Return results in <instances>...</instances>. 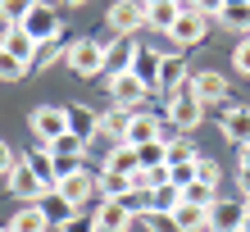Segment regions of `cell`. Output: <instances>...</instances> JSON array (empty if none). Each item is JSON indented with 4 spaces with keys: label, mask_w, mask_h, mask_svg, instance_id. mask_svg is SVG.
<instances>
[{
    "label": "cell",
    "mask_w": 250,
    "mask_h": 232,
    "mask_svg": "<svg viewBox=\"0 0 250 232\" xmlns=\"http://www.w3.org/2000/svg\"><path fill=\"white\" fill-rule=\"evenodd\" d=\"M200 119H205V100L196 96V82H182L178 91L168 96V123L178 127V132H196L200 127Z\"/></svg>",
    "instance_id": "6da1fadb"
},
{
    "label": "cell",
    "mask_w": 250,
    "mask_h": 232,
    "mask_svg": "<svg viewBox=\"0 0 250 232\" xmlns=\"http://www.w3.org/2000/svg\"><path fill=\"white\" fill-rule=\"evenodd\" d=\"M27 127H32L37 146H55V141L68 132V109L64 105H37L32 119H27Z\"/></svg>",
    "instance_id": "7a4b0ae2"
},
{
    "label": "cell",
    "mask_w": 250,
    "mask_h": 232,
    "mask_svg": "<svg viewBox=\"0 0 250 232\" xmlns=\"http://www.w3.org/2000/svg\"><path fill=\"white\" fill-rule=\"evenodd\" d=\"M68 68L78 78H96V73H105V46H100V41H73L68 46Z\"/></svg>",
    "instance_id": "3957f363"
},
{
    "label": "cell",
    "mask_w": 250,
    "mask_h": 232,
    "mask_svg": "<svg viewBox=\"0 0 250 232\" xmlns=\"http://www.w3.org/2000/svg\"><path fill=\"white\" fill-rule=\"evenodd\" d=\"M19 27L37 41V46H41V41H55V37H60V27H64V23H60V14H55L50 5H41V0H37V5L27 9V19H23Z\"/></svg>",
    "instance_id": "277c9868"
},
{
    "label": "cell",
    "mask_w": 250,
    "mask_h": 232,
    "mask_svg": "<svg viewBox=\"0 0 250 232\" xmlns=\"http://www.w3.org/2000/svg\"><path fill=\"white\" fill-rule=\"evenodd\" d=\"M105 23L114 27V37H132L137 27H146V5L141 0H114L109 14H105Z\"/></svg>",
    "instance_id": "5b68a950"
},
{
    "label": "cell",
    "mask_w": 250,
    "mask_h": 232,
    "mask_svg": "<svg viewBox=\"0 0 250 232\" xmlns=\"http://www.w3.org/2000/svg\"><path fill=\"white\" fill-rule=\"evenodd\" d=\"M109 96H114V105H119V109L137 114V105H141L150 91H146V86L132 78V73H114V78H109Z\"/></svg>",
    "instance_id": "8992f818"
},
{
    "label": "cell",
    "mask_w": 250,
    "mask_h": 232,
    "mask_svg": "<svg viewBox=\"0 0 250 232\" xmlns=\"http://www.w3.org/2000/svg\"><path fill=\"white\" fill-rule=\"evenodd\" d=\"M246 214H250L246 200H214V210H209V228H214V232H241Z\"/></svg>",
    "instance_id": "52a82bcc"
},
{
    "label": "cell",
    "mask_w": 250,
    "mask_h": 232,
    "mask_svg": "<svg viewBox=\"0 0 250 232\" xmlns=\"http://www.w3.org/2000/svg\"><path fill=\"white\" fill-rule=\"evenodd\" d=\"M55 191H60V196L68 200V205L78 210V205H86V200H91V191H96V178H91V173H82V169H73V173H64V178L55 182Z\"/></svg>",
    "instance_id": "ba28073f"
},
{
    "label": "cell",
    "mask_w": 250,
    "mask_h": 232,
    "mask_svg": "<svg viewBox=\"0 0 250 232\" xmlns=\"http://www.w3.org/2000/svg\"><path fill=\"white\" fill-rule=\"evenodd\" d=\"M205 32H209V19H205V14H196V9H182V19L168 27V37L178 41V46H200Z\"/></svg>",
    "instance_id": "9c48e42d"
},
{
    "label": "cell",
    "mask_w": 250,
    "mask_h": 232,
    "mask_svg": "<svg viewBox=\"0 0 250 232\" xmlns=\"http://www.w3.org/2000/svg\"><path fill=\"white\" fill-rule=\"evenodd\" d=\"M159 64H164V50H155V46H141L127 73L137 78V82L146 86V91H155V86H159Z\"/></svg>",
    "instance_id": "30bf717a"
},
{
    "label": "cell",
    "mask_w": 250,
    "mask_h": 232,
    "mask_svg": "<svg viewBox=\"0 0 250 232\" xmlns=\"http://www.w3.org/2000/svg\"><path fill=\"white\" fill-rule=\"evenodd\" d=\"M159 123L155 114H127V132H123V146H146V141H159Z\"/></svg>",
    "instance_id": "8fae6325"
},
{
    "label": "cell",
    "mask_w": 250,
    "mask_h": 232,
    "mask_svg": "<svg viewBox=\"0 0 250 232\" xmlns=\"http://www.w3.org/2000/svg\"><path fill=\"white\" fill-rule=\"evenodd\" d=\"M5 178H9V191L19 196V200H41V196H46V187H41V178H37V173L23 164V159H19V164H14V169L5 173Z\"/></svg>",
    "instance_id": "7c38bea8"
},
{
    "label": "cell",
    "mask_w": 250,
    "mask_h": 232,
    "mask_svg": "<svg viewBox=\"0 0 250 232\" xmlns=\"http://www.w3.org/2000/svg\"><path fill=\"white\" fill-rule=\"evenodd\" d=\"M23 164L41 178V187L46 191H55V182H60V164H55V155H50V146H37V150H27L23 155Z\"/></svg>",
    "instance_id": "4fadbf2b"
},
{
    "label": "cell",
    "mask_w": 250,
    "mask_h": 232,
    "mask_svg": "<svg viewBox=\"0 0 250 232\" xmlns=\"http://www.w3.org/2000/svg\"><path fill=\"white\" fill-rule=\"evenodd\" d=\"M137 41H132V37H114L109 41V46H105V68H109V78L114 73H127V68H132V60H137Z\"/></svg>",
    "instance_id": "5bb4252c"
},
{
    "label": "cell",
    "mask_w": 250,
    "mask_h": 232,
    "mask_svg": "<svg viewBox=\"0 0 250 232\" xmlns=\"http://www.w3.org/2000/svg\"><path fill=\"white\" fill-rule=\"evenodd\" d=\"M141 5H146V27H155V32H168V27L182 19L178 0H141Z\"/></svg>",
    "instance_id": "9a60e30c"
},
{
    "label": "cell",
    "mask_w": 250,
    "mask_h": 232,
    "mask_svg": "<svg viewBox=\"0 0 250 232\" xmlns=\"http://www.w3.org/2000/svg\"><path fill=\"white\" fill-rule=\"evenodd\" d=\"M191 82H196V96L205 100V105H218V100L232 96V91H228V78L218 73V68H205V73H196Z\"/></svg>",
    "instance_id": "2e32d148"
},
{
    "label": "cell",
    "mask_w": 250,
    "mask_h": 232,
    "mask_svg": "<svg viewBox=\"0 0 250 232\" xmlns=\"http://www.w3.org/2000/svg\"><path fill=\"white\" fill-rule=\"evenodd\" d=\"M168 219H173V232H214V228H209V210L187 205V200L168 214Z\"/></svg>",
    "instance_id": "e0dca14e"
},
{
    "label": "cell",
    "mask_w": 250,
    "mask_h": 232,
    "mask_svg": "<svg viewBox=\"0 0 250 232\" xmlns=\"http://www.w3.org/2000/svg\"><path fill=\"white\" fill-rule=\"evenodd\" d=\"M96 228H100V232H127V228H132L127 205H123V200H105V205L96 210Z\"/></svg>",
    "instance_id": "ac0fdd59"
},
{
    "label": "cell",
    "mask_w": 250,
    "mask_h": 232,
    "mask_svg": "<svg viewBox=\"0 0 250 232\" xmlns=\"http://www.w3.org/2000/svg\"><path fill=\"white\" fill-rule=\"evenodd\" d=\"M223 137L237 141V146H250V109L246 105H232L223 114Z\"/></svg>",
    "instance_id": "d6986e66"
},
{
    "label": "cell",
    "mask_w": 250,
    "mask_h": 232,
    "mask_svg": "<svg viewBox=\"0 0 250 232\" xmlns=\"http://www.w3.org/2000/svg\"><path fill=\"white\" fill-rule=\"evenodd\" d=\"M182 82H187V64H182V55H164V64H159V86H155V91H159V96H173Z\"/></svg>",
    "instance_id": "ffe728a7"
},
{
    "label": "cell",
    "mask_w": 250,
    "mask_h": 232,
    "mask_svg": "<svg viewBox=\"0 0 250 232\" xmlns=\"http://www.w3.org/2000/svg\"><path fill=\"white\" fill-rule=\"evenodd\" d=\"M68 132L82 137V141H91V137L100 132V114L86 109V105H68Z\"/></svg>",
    "instance_id": "44dd1931"
},
{
    "label": "cell",
    "mask_w": 250,
    "mask_h": 232,
    "mask_svg": "<svg viewBox=\"0 0 250 232\" xmlns=\"http://www.w3.org/2000/svg\"><path fill=\"white\" fill-rule=\"evenodd\" d=\"M41 214H46V223H50V228H64L68 219H78V210H73L60 191H46V196H41Z\"/></svg>",
    "instance_id": "7402d4cb"
},
{
    "label": "cell",
    "mask_w": 250,
    "mask_h": 232,
    "mask_svg": "<svg viewBox=\"0 0 250 232\" xmlns=\"http://www.w3.org/2000/svg\"><path fill=\"white\" fill-rule=\"evenodd\" d=\"M0 46H5L14 60H23L27 68H32V55H37V41L23 32V27H5V41H0Z\"/></svg>",
    "instance_id": "603a6c76"
},
{
    "label": "cell",
    "mask_w": 250,
    "mask_h": 232,
    "mask_svg": "<svg viewBox=\"0 0 250 232\" xmlns=\"http://www.w3.org/2000/svg\"><path fill=\"white\" fill-rule=\"evenodd\" d=\"M96 187L105 191V200H123V196H132V178H127V173H114V169H100Z\"/></svg>",
    "instance_id": "cb8c5ba5"
},
{
    "label": "cell",
    "mask_w": 250,
    "mask_h": 232,
    "mask_svg": "<svg viewBox=\"0 0 250 232\" xmlns=\"http://www.w3.org/2000/svg\"><path fill=\"white\" fill-rule=\"evenodd\" d=\"M105 169H114V173H127V178H132V173H141V155H137V146H123V141H119V146L109 150Z\"/></svg>",
    "instance_id": "d4e9b609"
},
{
    "label": "cell",
    "mask_w": 250,
    "mask_h": 232,
    "mask_svg": "<svg viewBox=\"0 0 250 232\" xmlns=\"http://www.w3.org/2000/svg\"><path fill=\"white\" fill-rule=\"evenodd\" d=\"M178 205H182V187L164 182V187H155V191H150V214H164V219H168Z\"/></svg>",
    "instance_id": "484cf974"
},
{
    "label": "cell",
    "mask_w": 250,
    "mask_h": 232,
    "mask_svg": "<svg viewBox=\"0 0 250 232\" xmlns=\"http://www.w3.org/2000/svg\"><path fill=\"white\" fill-rule=\"evenodd\" d=\"M50 223H46V214H41V205H27V210H19L9 219V232H46Z\"/></svg>",
    "instance_id": "4316f807"
},
{
    "label": "cell",
    "mask_w": 250,
    "mask_h": 232,
    "mask_svg": "<svg viewBox=\"0 0 250 232\" xmlns=\"http://www.w3.org/2000/svg\"><path fill=\"white\" fill-rule=\"evenodd\" d=\"M123 132H127V109H105L100 114V132L96 137H109V141H123Z\"/></svg>",
    "instance_id": "83f0119b"
},
{
    "label": "cell",
    "mask_w": 250,
    "mask_h": 232,
    "mask_svg": "<svg viewBox=\"0 0 250 232\" xmlns=\"http://www.w3.org/2000/svg\"><path fill=\"white\" fill-rule=\"evenodd\" d=\"M196 159H200V150L191 146V137H173L164 150V164H196Z\"/></svg>",
    "instance_id": "f1b7e54d"
},
{
    "label": "cell",
    "mask_w": 250,
    "mask_h": 232,
    "mask_svg": "<svg viewBox=\"0 0 250 232\" xmlns=\"http://www.w3.org/2000/svg\"><path fill=\"white\" fill-rule=\"evenodd\" d=\"M182 200H187V205H200V210H214L218 187H209V182H191V187H182Z\"/></svg>",
    "instance_id": "f546056e"
},
{
    "label": "cell",
    "mask_w": 250,
    "mask_h": 232,
    "mask_svg": "<svg viewBox=\"0 0 250 232\" xmlns=\"http://www.w3.org/2000/svg\"><path fill=\"white\" fill-rule=\"evenodd\" d=\"M218 23L232 27V32H250V5H223Z\"/></svg>",
    "instance_id": "4dcf8cb0"
},
{
    "label": "cell",
    "mask_w": 250,
    "mask_h": 232,
    "mask_svg": "<svg viewBox=\"0 0 250 232\" xmlns=\"http://www.w3.org/2000/svg\"><path fill=\"white\" fill-rule=\"evenodd\" d=\"M60 55H68V46H64L60 37H55V41H41V46H37V55H32V68H50L55 60H60Z\"/></svg>",
    "instance_id": "1f68e13d"
},
{
    "label": "cell",
    "mask_w": 250,
    "mask_h": 232,
    "mask_svg": "<svg viewBox=\"0 0 250 232\" xmlns=\"http://www.w3.org/2000/svg\"><path fill=\"white\" fill-rule=\"evenodd\" d=\"M32 5H37V0H0V19H5V27H19Z\"/></svg>",
    "instance_id": "d6a6232c"
},
{
    "label": "cell",
    "mask_w": 250,
    "mask_h": 232,
    "mask_svg": "<svg viewBox=\"0 0 250 232\" xmlns=\"http://www.w3.org/2000/svg\"><path fill=\"white\" fill-rule=\"evenodd\" d=\"M23 73H27V64H23V60H14V55L0 46V82H19Z\"/></svg>",
    "instance_id": "836d02e7"
},
{
    "label": "cell",
    "mask_w": 250,
    "mask_h": 232,
    "mask_svg": "<svg viewBox=\"0 0 250 232\" xmlns=\"http://www.w3.org/2000/svg\"><path fill=\"white\" fill-rule=\"evenodd\" d=\"M164 141H146V146H137V155H141V169H155V164H164Z\"/></svg>",
    "instance_id": "e575fe53"
},
{
    "label": "cell",
    "mask_w": 250,
    "mask_h": 232,
    "mask_svg": "<svg viewBox=\"0 0 250 232\" xmlns=\"http://www.w3.org/2000/svg\"><path fill=\"white\" fill-rule=\"evenodd\" d=\"M196 182H209V187H218V164H214V159H196Z\"/></svg>",
    "instance_id": "d590c367"
},
{
    "label": "cell",
    "mask_w": 250,
    "mask_h": 232,
    "mask_svg": "<svg viewBox=\"0 0 250 232\" xmlns=\"http://www.w3.org/2000/svg\"><path fill=\"white\" fill-rule=\"evenodd\" d=\"M232 64H237V73H246V78H250V37H241V41H237V50H232Z\"/></svg>",
    "instance_id": "8d00e7d4"
},
{
    "label": "cell",
    "mask_w": 250,
    "mask_h": 232,
    "mask_svg": "<svg viewBox=\"0 0 250 232\" xmlns=\"http://www.w3.org/2000/svg\"><path fill=\"white\" fill-rule=\"evenodd\" d=\"M223 5H228V0H191V9L205 14V19H218V14H223Z\"/></svg>",
    "instance_id": "74e56055"
},
{
    "label": "cell",
    "mask_w": 250,
    "mask_h": 232,
    "mask_svg": "<svg viewBox=\"0 0 250 232\" xmlns=\"http://www.w3.org/2000/svg\"><path fill=\"white\" fill-rule=\"evenodd\" d=\"M60 232H96V223H86L82 214H78V219H68V223H64Z\"/></svg>",
    "instance_id": "f35d334b"
},
{
    "label": "cell",
    "mask_w": 250,
    "mask_h": 232,
    "mask_svg": "<svg viewBox=\"0 0 250 232\" xmlns=\"http://www.w3.org/2000/svg\"><path fill=\"white\" fill-rule=\"evenodd\" d=\"M19 159H14V150H9V141H0V173H9Z\"/></svg>",
    "instance_id": "ab89813d"
},
{
    "label": "cell",
    "mask_w": 250,
    "mask_h": 232,
    "mask_svg": "<svg viewBox=\"0 0 250 232\" xmlns=\"http://www.w3.org/2000/svg\"><path fill=\"white\" fill-rule=\"evenodd\" d=\"M237 187H241V196H250V169H237Z\"/></svg>",
    "instance_id": "60d3db41"
},
{
    "label": "cell",
    "mask_w": 250,
    "mask_h": 232,
    "mask_svg": "<svg viewBox=\"0 0 250 232\" xmlns=\"http://www.w3.org/2000/svg\"><path fill=\"white\" fill-rule=\"evenodd\" d=\"M241 169H250V146H241Z\"/></svg>",
    "instance_id": "b9f144b4"
},
{
    "label": "cell",
    "mask_w": 250,
    "mask_h": 232,
    "mask_svg": "<svg viewBox=\"0 0 250 232\" xmlns=\"http://www.w3.org/2000/svg\"><path fill=\"white\" fill-rule=\"evenodd\" d=\"M241 232H250V214H246V223H241Z\"/></svg>",
    "instance_id": "7bdbcfd3"
},
{
    "label": "cell",
    "mask_w": 250,
    "mask_h": 232,
    "mask_svg": "<svg viewBox=\"0 0 250 232\" xmlns=\"http://www.w3.org/2000/svg\"><path fill=\"white\" fill-rule=\"evenodd\" d=\"M64 5H86V0H64Z\"/></svg>",
    "instance_id": "ee69618b"
},
{
    "label": "cell",
    "mask_w": 250,
    "mask_h": 232,
    "mask_svg": "<svg viewBox=\"0 0 250 232\" xmlns=\"http://www.w3.org/2000/svg\"><path fill=\"white\" fill-rule=\"evenodd\" d=\"M0 232H9V228H5V223H0Z\"/></svg>",
    "instance_id": "f6af8a7d"
},
{
    "label": "cell",
    "mask_w": 250,
    "mask_h": 232,
    "mask_svg": "<svg viewBox=\"0 0 250 232\" xmlns=\"http://www.w3.org/2000/svg\"><path fill=\"white\" fill-rule=\"evenodd\" d=\"M246 205H250V196H246Z\"/></svg>",
    "instance_id": "bcb514c9"
},
{
    "label": "cell",
    "mask_w": 250,
    "mask_h": 232,
    "mask_svg": "<svg viewBox=\"0 0 250 232\" xmlns=\"http://www.w3.org/2000/svg\"><path fill=\"white\" fill-rule=\"evenodd\" d=\"M96 232H100V228H96Z\"/></svg>",
    "instance_id": "7dc6e473"
}]
</instances>
